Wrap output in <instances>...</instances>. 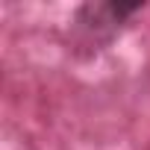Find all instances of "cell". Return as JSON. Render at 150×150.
Returning a JSON list of instances; mask_svg holds the SVG:
<instances>
[{
	"label": "cell",
	"mask_w": 150,
	"mask_h": 150,
	"mask_svg": "<svg viewBox=\"0 0 150 150\" xmlns=\"http://www.w3.org/2000/svg\"><path fill=\"white\" fill-rule=\"evenodd\" d=\"M144 3H83L74 12V27L88 44H109L115 33L135 15L141 12Z\"/></svg>",
	"instance_id": "obj_1"
}]
</instances>
